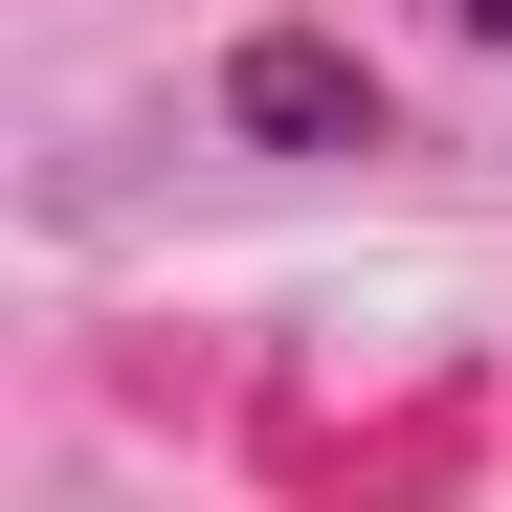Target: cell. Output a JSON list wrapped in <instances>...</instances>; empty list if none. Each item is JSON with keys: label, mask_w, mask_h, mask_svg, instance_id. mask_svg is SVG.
I'll return each instance as SVG.
<instances>
[{"label": "cell", "mask_w": 512, "mask_h": 512, "mask_svg": "<svg viewBox=\"0 0 512 512\" xmlns=\"http://www.w3.org/2000/svg\"><path fill=\"white\" fill-rule=\"evenodd\" d=\"M245 112H268V134H357L379 90H357V67H334V45H245Z\"/></svg>", "instance_id": "obj_1"}, {"label": "cell", "mask_w": 512, "mask_h": 512, "mask_svg": "<svg viewBox=\"0 0 512 512\" xmlns=\"http://www.w3.org/2000/svg\"><path fill=\"white\" fill-rule=\"evenodd\" d=\"M468 23H490V45H512V0H468Z\"/></svg>", "instance_id": "obj_2"}]
</instances>
